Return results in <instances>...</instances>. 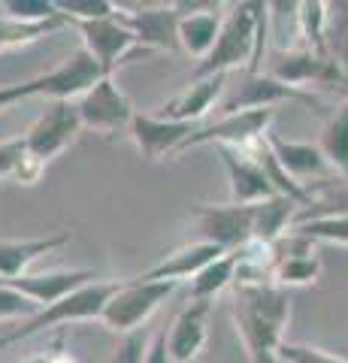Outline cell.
<instances>
[{"label":"cell","mask_w":348,"mask_h":363,"mask_svg":"<svg viewBox=\"0 0 348 363\" xmlns=\"http://www.w3.org/2000/svg\"><path fill=\"white\" fill-rule=\"evenodd\" d=\"M233 324L252 363H276L291 321V297L276 281L237 285L230 300Z\"/></svg>","instance_id":"1"},{"label":"cell","mask_w":348,"mask_h":363,"mask_svg":"<svg viewBox=\"0 0 348 363\" xmlns=\"http://www.w3.org/2000/svg\"><path fill=\"white\" fill-rule=\"evenodd\" d=\"M266 37H269V4L228 6L215 49L194 67V82L240 70V67H245V73H261Z\"/></svg>","instance_id":"2"},{"label":"cell","mask_w":348,"mask_h":363,"mask_svg":"<svg viewBox=\"0 0 348 363\" xmlns=\"http://www.w3.org/2000/svg\"><path fill=\"white\" fill-rule=\"evenodd\" d=\"M128 279H118V281H91V285H85L79 291H73L70 297L58 300L55 306H46V309H40L33 318H28L21 327H16L13 333L0 336V348L6 345H16L21 339H30L43 330H52V327L58 324H70V321H91V318H103L109 300L116 297L121 291Z\"/></svg>","instance_id":"3"},{"label":"cell","mask_w":348,"mask_h":363,"mask_svg":"<svg viewBox=\"0 0 348 363\" xmlns=\"http://www.w3.org/2000/svg\"><path fill=\"white\" fill-rule=\"evenodd\" d=\"M79 130H82V118L73 100H49V106L40 112V118L25 133L28 157L46 169L52 157H58L67 145L76 143Z\"/></svg>","instance_id":"4"},{"label":"cell","mask_w":348,"mask_h":363,"mask_svg":"<svg viewBox=\"0 0 348 363\" xmlns=\"http://www.w3.org/2000/svg\"><path fill=\"white\" fill-rule=\"evenodd\" d=\"M179 288V281H142V279H128L121 291L109 300L103 321L109 330L116 333H137L140 324L149 321V315L158 309V306L170 297Z\"/></svg>","instance_id":"5"},{"label":"cell","mask_w":348,"mask_h":363,"mask_svg":"<svg viewBox=\"0 0 348 363\" xmlns=\"http://www.w3.org/2000/svg\"><path fill=\"white\" fill-rule=\"evenodd\" d=\"M279 104H303L315 112H324L321 100L312 94V91L279 82V79H273L266 70L245 73L237 91L221 104V112L224 116H233V112H245V109H276Z\"/></svg>","instance_id":"6"},{"label":"cell","mask_w":348,"mask_h":363,"mask_svg":"<svg viewBox=\"0 0 348 363\" xmlns=\"http://www.w3.org/2000/svg\"><path fill=\"white\" fill-rule=\"evenodd\" d=\"M191 215L197 218L200 240L218 245L230 255L254 240V206H240V203L206 206V203H197V206H191Z\"/></svg>","instance_id":"7"},{"label":"cell","mask_w":348,"mask_h":363,"mask_svg":"<svg viewBox=\"0 0 348 363\" xmlns=\"http://www.w3.org/2000/svg\"><path fill=\"white\" fill-rule=\"evenodd\" d=\"M266 73L279 79L285 85H294L303 88L306 85H327V88H339L345 91V79L342 70L336 67V61L330 55H318V52H309V49H282L276 52L266 64Z\"/></svg>","instance_id":"8"},{"label":"cell","mask_w":348,"mask_h":363,"mask_svg":"<svg viewBox=\"0 0 348 363\" xmlns=\"http://www.w3.org/2000/svg\"><path fill=\"white\" fill-rule=\"evenodd\" d=\"M70 25H76V30L82 33V49L94 55V61L103 67L106 76H112V70L118 64L130 61L133 55L145 52L137 45L133 30L121 25L118 13L109 18H94V21H70Z\"/></svg>","instance_id":"9"},{"label":"cell","mask_w":348,"mask_h":363,"mask_svg":"<svg viewBox=\"0 0 348 363\" xmlns=\"http://www.w3.org/2000/svg\"><path fill=\"white\" fill-rule=\"evenodd\" d=\"M276 118V109H245V112H233V116H221L218 121L200 128L197 133L188 136V143L182 145V152H188L191 145H228V149H249L252 143L264 140L269 133V124Z\"/></svg>","instance_id":"10"},{"label":"cell","mask_w":348,"mask_h":363,"mask_svg":"<svg viewBox=\"0 0 348 363\" xmlns=\"http://www.w3.org/2000/svg\"><path fill=\"white\" fill-rule=\"evenodd\" d=\"M76 109H79V118H82V128H91L100 133H112L118 128L133 121V106L130 100L121 94V88L112 82V76L100 79V82L76 100Z\"/></svg>","instance_id":"11"},{"label":"cell","mask_w":348,"mask_h":363,"mask_svg":"<svg viewBox=\"0 0 348 363\" xmlns=\"http://www.w3.org/2000/svg\"><path fill=\"white\" fill-rule=\"evenodd\" d=\"M91 281H97L94 269H46V272H25L18 279H0V285L25 294L40 309H46V306H55L58 300L70 297L73 291L91 285Z\"/></svg>","instance_id":"12"},{"label":"cell","mask_w":348,"mask_h":363,"mask_svg":"<svg viewBox=\"0 0 348 363\" xmlns=\"http://www.w3.org/2000/svg\"><path fill=\"white\" fill-rule=\"evenodd\" d=\"M100 79H106L103 67L94 61V55L88 49H76L70 58L61 61L55 70L40 76L43 85V97L49 100H79L82 94H88Z\"/></svg>","instance_id":"13"},{"label":"cell","mask_w":348,"mask_h":363,"mask_svg":"<svg viewBox=\"0 0 348 363\" xmlns=\"http://www.w3.org/2000/svg\"><path fill=\"white\" fill-rule=\"evenodd\" d=\"M121 25L133 30L140 49H161V52H176L179 45V16L176 4L170 6H152V9H133V13H121L118 9Z\"/></svg>","instance_id":"14"},{"label":"cell","mask_w":348,"mask_h":363,"mask_svg":"<svg viewBox=\"0 0 348 363\" xmlns=\"http://www.w3.org/2000/svg\"><path fill=\"white\" fill-rule=\"evenodd\" d=\"M200 124L191 121H167L161 116H133L130 121V133L137 149L142 152L145 161H161L164 155L182 152V145L188 143L191 133H197Z\"/></svg>","instance_id":"15"},{"label":"cell","mask_w":348,"mask_h":363,"mask_svg":"<svg viewBox=\"0 0 348 363\" xmlns=\"http://www.w3.org/2000/svg\"><path fill=\"white\" fill-rule=\"evenodd\" d=\"M218 155H221L224 169H228L233 203H240V206H254V203L276 197L264 167L257 164L249 152H237V149H228V145H218Z\"/></svg>","instance_id":"16"},{"label":"cell","mask_w":348,"mask_h":363,"mask_svg":"<svg viewBox=\"0 0 348 363\" xmlns=\"http://www.w3.org/2000/svg\"><path fill=\"white\" fill-rule=\"evenodd\" d=\"M176 9L182 16V21H179V43H182L188 55L203 61L215 49V40L221 33V21H224L218 16L221 4H176Z\"/></svg>","instance_id":"17"},{"label":"cell","mask_w":348,"mask_h":363,"mask_svg":"<svg viewBox=\"0 0 348 363\" xmlns=\"http://www.w3.org/2000/svg\"><path fill=\"white\" fill-rule=\"evenodd\" d=\"M266 145L279 157V164H282L300 185H312V182L336 176L318 143H291V140H282V136H276V133H266Z\"/></svg>","instance_id":"18"},{"label":"cell","mask_w":348,"mask_h":363,"mask_svg":"<svg viewBox=\"0 0 348 363\" xmlns=\"http://www.w3.org/2000/svg\"><path fill=\"white\" fill-rule=\"evenodd\" d=\"M209 300H191L167 333V351L173 363H188L203 354L206 345V318H209Z\"/></svg>","instance_id":"19"},{"label":"cell","mask_w":348,"mask_h":363,"mask_svg":"<svg viewBox=\"0 0 348 363\" xmlns=\"http://www.w3.org/2000/svg\"><path fill=\"white\" fill-rule=\"evenodd\" d=\"M224 255H230V252H224V248L212 245V242L197 240V242H188L182 248H176V252H170L164 260H158L152 269H145L137 279H142V281H179V285H182L185 279H194L200 269L209 267L212 260H218Z\"/></svg>","instance_id":"20"},{"label":"cell","mask_w":348,"mask_h":363,"mask_svg":"<svg viewBox=\"0 0 348 363\" xmlns=\"http://www.w3.org/2000/svg\"><path fill=\"white\" fill-rule=\"evenodd\" d=\"M224 85H228V73L209 76V79H197L191 88H185L179 97H173L170 104L161 106V118L167 121H191L200 124V118L212 109V104L221 97Z\"/></svg>","instance_id":"21"},{"label":"cell","mask_w":348,"mask_h":363,"mask_svg":"<svg viewBox=\"0 0 348 363\" xmlns=\"http://www.w3.org/2000/svg\"><path fill=\"white\" fill-rule=\"evenodd\" d=\"M67 242H70V233H55L46 240H4L0 242V279L25 276L40 255H49Z\"/></svg>","instance_id":"22"},{"label":"cell","mask_w":348,"mask_h":363,"mask_svg":"<svg viewBox=\"0 0 348 363\" xmlns=\"http://www.w3.org/2000/svg\"><path fill=\"white\" fill-rule=\"evenodd\" d=\"M300 209H303L300 203L279 194L264 203H254V242H266V245L279 242L294 227Z\"/></svg>","instance_id":"23"},{"label":"cell","mask_w":348,"mask_h":363,"mask_svg":"<svg viewBox=\"0 0 348 363\" xmlns=\"http://www.w3.org/2000/svg\"><path fill=\"white\" fill-rule=\"evenodd\" d=\"M306 191H309V206L300 209L297 221L321 218V215H348V176L312 182V185H306Z\"/></svg>","instance_id":"24"},{"label":"cell","mask_w":348,"mask_h":363,"mask_svg":"<svg viewBox=\"0 0 348 363\" xmlns=\"http://www.w3.org/2000/svg\"><path fill=\"white\" fill-rule=\"evenodd\" d=\"M321 152L330 161L336 176H348V104L330 112V118L321 128Z\"/></svg>","instance_id":"25"},{"label":"cell","mask_w":348,"mask_h":363,"mask_svg":"<svg viewBox=\"0 0 348 363\" xmlns=\"http://www.w3.org/2000/svg\"><path fill=\"white\" fill-rule=\"evenodd\" d=\"M233 281H237V255H224L191 279L188 294H191V300H212L215 294L228 291Z\"/></svg>","instance_id":"26"},{"label":"cell","mask_w":348,"mask_h":363,"mask_svg":"<svg viewBox=\"0 0 348 363\" xmlns=\"http://www.w3.org/2000/svg\"><path fill=\"white\" fill-rule=\"evenodd\" d=\"M300 25L297 33L303 37V49L327 55V18H330V4L321 0H306L300 4Z\"/></svg>","instance_id":"27"},{"label":"cell","mask_w":348,"mask_h":363,"mask_svg":"<svg viewBox=\"0 0 348 363\" xmlns=\"http://www.w3.org/2000/svg\"><path fill=\"white\" fill-rule=\"evenodd\" d=\"M40 173H43V167L28 157L25 136L0 143V179H18L25 185H33L40 179Z\"/></svg>","instance_id":"28"},{"label":"cell","mask_w":348,"mask_h":363,"mask_svg":"<svg viewBox=\"0 0 348 363\" xmlns=\"http://www.w3.org/2000/svg\"><path fill=\"white\" fill-rule=\"evenodd\" d=\"M327 55L336 61L345 79V94H348V4H330L327 18Z\"/></svg>","instance_id":"29"},{"label":"cell","mask_w":348,"mask_h":363,"mask_svg":"<svg viewBox=\"0 0 348 363\" xmlns=\"http://www.w3.org/2000/svg\"><path fill=\"white\" fill-rule=\"evenodd\" d=\"M294 230L312 242H336L348 245V215H321V218L297 221Z\"/></svg>","instance_id":"30"},{"label":"cell","mask_w":348,"mask_h":363,"mask_svg":"<svg viewBox=\"0 0 348 363\" xmlns=\"http://www.w3.org/2000/svg\"><path fill=\"white\" fill-rule=\"evenodd\" d=\"M321 276V260L315 255H297L285 257L276 264V285L294 288V285H312Z\"/></svg>","instance_id":"31"},{"label":"cell","mask_w":348,"mask_h":363,"mask_svg":"<svg viewBox=\"0 0 348 363\" xmlns=\"http://www.w3.org/2000/svg\"><path fill=\"white\" fill-rule=\"evenodd\" d=\"M4 9H6V18L25 21V25H43V21H61L64 18L58 13V6H55V0H6Z\"/></svg>","instance_id":"32"},{"label":"cell","mask_w":348,"mask_h":363,"mask_svg":"<svg viewBox=\"0 0 348 363\" xmlns=\"http://www.w3.org/2000/svg\"><path fill=\"white\" fill-rule=\"evenodd\" d=\"M61 21H43V25H25V21H16V18H0V52L9 49V45H21V43H30V40H40L46 37L49 30L61 28Z\"/></svg>","instance_id":"33"},{"label":"cell","mask_w":348,"mask_h":363,"mask_svg":"<svg viewBox=\"0 0 348 363\" xmlns=\"http://www.w3.org/2000/svg\"><path fill=\"white\" fill-rule=\"evenodd\" d=\"M55 6L67 21H94L118 13V6L109 0H55Z\"/></svg>","instance_id":"34"},{"label":"cell","mask_w":348,"mask_h":363,"mask_svg":"<svg viewBox=\"0 0 348 363\" xmlns=\"http://www.w3.org/2000/svg\"><path fill=\"white\" fill-rule=\"evenodd\" d=\"M279 360H285V363H348L339 354H330L324 348L303 345V342H285L279 348Z\"/></svg>","instance_id":"35"},{"label":"cell","mask_w":348,"mask_h":363,"mask_svg":"<svg viewBox=\"0 0 348 363\" xmlns=\"http://www.w3.org/2000/svg\"><path fill=\"white\" fill-rule=\"evenodd\" d=\"M40 312V306L28 300L25 294H18L13 288H6V285H0V321H13V318H33Z\"/></svg>","instance_id":"36"},{"label":"cell","mask_w":348,"mask_h":363,"mask_svg":"<svg viewBox=\"0 0 348 363\" xmlns=\"http://www.w3.org/2000/svg\"><path fill=\"white\" fill-rule=\"evenodd\" d=\"M149 345H152V339L145 336V330L128 333L125 342L116 348V354H112L109 363H145V357H149Z\"/></svg>","instance_id":"37"},{"label":"cell","mask_w":348,"mask_h":363,"mask_svg":"<svg viewBox=\"0 0 348 363\" xmlns=\"http://www.w3.org/2000/svg\"><path fill=\"white\" fill-rule=\"evenodd\" d=\"M28 97H43L40 76L28 79V82H18V85H0V112L21 104V100H28Z\"/></svg>","instance_id":"38"},{"label":"cell","mask_w":348,"mask_h":363,"mask_svg":"<svg viewBox=\"0 0 348 363\" xmlns=\"http://www.w3.org/2000/svg\"><path fill=\"white\" fill-rule=\"evenodd\" d=\"M145 363H173L170 360V351H167V330H158L152 336V345H149V357Z\"/></svg>","instance_id":"39"},{"label":"cell","mask_w":348,"mask_h":363,"mask_svg":"<svg viewBox=\"0 0 348 363\" xmlns=\"http://www.w3.org/2000/svg\"><path fill=\"white\" fill-rule=\"evenodd\" d=\"M52 363H79L73 354H52Z\"/></svg>","instance_id":"40"},{"label":"cell","mask_w":348,"mask_h":363,"mask_svg":"<svg viewBox=\"0 0 348 363\" xmlns=\"http://www.w3.org/2000/svg\"><path fill=\"white\" fill-rule=\"evenodd\" d=\"M25 363H52V354L46 357V354H43V357H33V360H25Z\"/></svg>","instance_id":"41"},{"label":"cell","mask_w":348,"mask_h":363,"mask_svg":"<svg viewBox=\"0 0 348 363\" xmlns=\"http://www.w3.org/2000/svg\"><path fill=\"white\" fill-rule=\"evenodd\" d=\"M188 363H212L209 357H203V354H200V357H194V360H188Z\"/></svg>","instance_id":"42"}]
</instances>
